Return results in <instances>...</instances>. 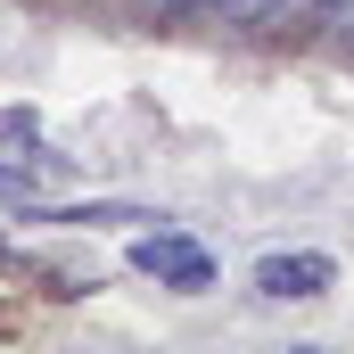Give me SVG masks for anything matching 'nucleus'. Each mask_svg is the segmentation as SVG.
Instances as JSON below:
<instances>
[{"mask_svg": "<svg viewBox=\"0 0 354 354\" xmlns=\"http://www.w3.org/2000/svg\"><path fill=\"white\" fill-rule=\"evenodd\" d=\"M330 280H338V264L330 256H264L256 264V297L264 305H313V297H330Z\"/></svg>", "mask_w": 354, "mask_h": 354, "instance_id": "2", "label": "nucleus"}, {"mask_svg": "<svg viewBox=\"0 0 354 354\" xmlns=\"http://www.w3.org/2000/svg\"><path fill=\"white\" fill-rule=\"evenodd\" d=\"M157 8H174V17H189V8H223V0H157Z\"/></svg>", "mask_w": 354, "mask_h": 354, "instance_id": "4", "label": "nucleus"}, {"mask_svg": "<svg viewBox=\"0 0 354 354\" xmlns=\"http://www.w3.org/2000/svg\"><path fill=\"white\" fill-rule=\"evenodd\" d=\"M0 264H8V239H0Z\"/></svg>", "mask_w": 354, "mask_h": 354, "instance_id": "6", "label": "nucleus"}, {"mask_svg": "<svg viewBox=\"0 0 354 354\" xmlns=\"http://www.w3.org/2000/svg\"><path fill=\"white\" fill-rule=\"evenodd\" d=\"M41 124H33V107H0V140H33Z\"/></svg>", "mask_w": 354, "mask_h": 354, "instance_id": "3", "label": "nucleus"}, {"mask_svg": "<svg viewBox=\"0 0 354 354\" xmlns=\"http://www.w3.org/2000/svg\"><path fill=\"white\" fill-rule=\"evenodd\" d=\"M313 8H322V17H354V0H313Z\"/></svg>", "mask_w": 354, "mask_h": 354, "instance_id": "5", "label": "nucleus"}, {"mask_svg": "<svg viewBox=\"0 0 354 354\" xmlns=\"http://www.w3.org/2000/svg\"><path fill=\"white\" fill-rule=\"evenodd\" d=\"M132 272H149L157 288H181V297L214 288V256H206L189 231H149V239H132Z\"/></svg>", "mask_w": 354, "mask_h": 354, "instance_id": "1", "label": "nucleus"}]
</instances>
